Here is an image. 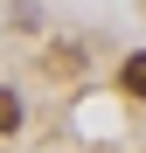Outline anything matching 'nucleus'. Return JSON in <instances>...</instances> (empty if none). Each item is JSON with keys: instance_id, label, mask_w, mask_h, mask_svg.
I'll return each instance as SVG.
<instances>
[{"instance_id": "f257e3e1", "label": "nucleus", "mask_w": 146, "mask_h": 153, "mask_svg": "<svg viewBox=\"0 0 146 153\" xmlns=\"http://www.w3.org/2000/svg\"><path fill=\"white\" fill-rule=\"evenodd\" d=\"M118 76H125L132 97H146V49H139V56H125V70H118Z\"/></svg>"}, {"instance_id": "f03ea898", "label": "nucleus", "mask_w": 146, "mask_h": 153, "mask_svg": "<svg viewBox=\"0 0 146 153\" xmlns=\"http://www.w3.org/2000/svg\"><path fill=\"white\" fill-rule=\"evenodd\" d=\"M14 125H21V97L0 84V132H14Z\"/></svg>"}]
</instances>
